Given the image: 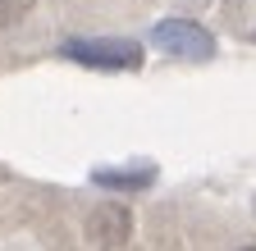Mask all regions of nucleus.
<instances>
[{"label": "nucleus", "instance_id": "obj_1", "mask_svg": "<svg viewBox=\"0 0 256 251\" xmlns=\"http://www.w3.org/2000/svg\"><path fill=\"white\" fill-rule=\"evenodd\" d=\"M151 41H156L160 50L178 55V59H210V55H215L210 32H206V27H197V23H188V18H165V23H156Z\"/></svg>", "mask_w": 256, "mask_h": 251}, {"label": "nucleus", "instance_id": "obj_2", "mask_svg": "<svg viewBox=\"0 0 256 251\" xmlns=\"http://www.w3.org/2000/svg\"><path fill=\"white\" fill-rule=\"evenodd\" d=\"M64 59H78V64H96V69H138L142 64V46L138 41H69L64 46Z\"/></svg>", "mask_w": 256, "mask_h": 251}, {"label": "nucleus", "instance_id": "obj_3", "mask_svg": "<svg viewBox=\"0 0 256 251\" xmlns=\"http://www.w3.org/2000/svg\"><path fill=\"white\" fill-rule=\"evenodd\" d=\"M128 229H133V215H128L124 206H114V201L96 206V210H92V219H87L92 242H96V247H106V251L124 247V242H128Z\"/></svg>", "mask_w": 256, "mask_h": 251}, {"label": "nucleus", "instance_id": "obj_4", "mask_svg": "<svg viewBox=\"0 0 256 251\" xmlns=\"http://www.w3.org/2000/svg\"><path fill=\"white\" fill-rule=\"evenodd\" d=\"M156 174L151 169H138V174H114V169H96V183L101 187H146Z\"/></svg>", "mask_w": 256, "mask_h": 251}, {"label": "nucleus", "instance_id": "obj_5", "mask_svg": "<svg viewBox=\"0 0 256 251\" xmlns=\"http://www.w3.org/2000/svg\"><path fill=\"white\" fill-rule=\"evenodd\" d=\"M28 5H32V0H0V18H18Z\"/></svg>", "mask_w": 256, "mask_h": 251}, {"label": "nucleus", "instance_id": "obj_6", "mask_svg": "<svg viewBox=\"0 0 256 251\" xmlns=\"http://www.w3.org/2000/svg\"><path fill=\"white\" fill-rule=\"evenodd\" d=\"M238 251H256V247H238Z\"/></svg>", "mask_w": 256, "mask_h": 251}]
</instances>
